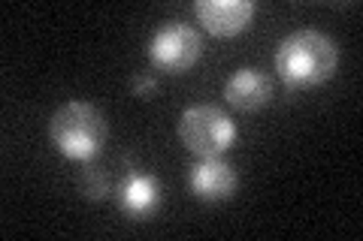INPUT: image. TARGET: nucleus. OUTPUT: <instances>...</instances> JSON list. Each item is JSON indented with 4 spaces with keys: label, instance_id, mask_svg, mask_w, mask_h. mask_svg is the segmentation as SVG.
<instances>
[{
    "label": "nucleus",
    "instance_id": "1",
    "mask_svg": "<svg viewBox=\"0 0 363 241\" xmlns=\"http://www.w3.org/2000/svg\"><path fill=\"white\" fill-rule=\"evenodd\" d=\"M339 66V45L321 30H294L276 49V73L288 88L330 82Z\"/></svg>",
    "mask_w": 363,
    "mask_h": 241
},
{
    "label": "nucleus",
    "instance_id": "2",
    "mask_svg": "<svg viewBox=\"0 0 363 241\" xmlns=\"http://www.w3.org/2000/svg\"><path fill=\"white\" fill-rule=\"evenodd\" d=\"M106 133H109L106 118L91 102H82V100L64 102L61 109H55L49 121V136L55 148L70 160H82V163L100 154Z\"/></svg>",
    "mask_w": 363,
    "mask_h": 241
},
{
    "label": "nucleus",
    "instance_id": "3",
    "mask_svg": "<svg viewBox=\"0 0 363 241\" xmlns=\"http://www.w3.org/2000/svg\"><path fill=\"white\" fill-rule=\"evenodd\" d=\"M179 139L197 157H221L236 142V124L218 106H191L179 118Z\"/></svg>",
    "mask_w": 363,
    "mask_h": 241
},
{
    "label": "nucleus",
    "instance_id": "4",
    "mask_svg": "<svg viewBox=\"0 0 363 241\" xmlns=\"http://www.w3.org/2000/svg\"><path fill=\"white\" fill-rule=\"evenodd\" d=\"M203 52L200 33L185 21H167L149 40V61L161 73H185L197 64Z\"/></svg>",
    "mask_w": 363,
    "mask_h": 241
},
{
    "label": "nucleus",
    "instance_id": "5",
    "mask_svg": "<svg viewBox=\"0 0 363 241\" xmlns=\"http://www.w3.org/2000/svg\"><path fill=\"white\" fill-rule=\"evenodd\" d=\"M188 184H191V193L203 202H224L240 187V175L221 157H200V163L188 175Z\"/></svg>",
    "mask_w": 363,
    "mask_h": 241
},
{
    "label": "nucleus",
    "instance_id": "6",
    "mask_svg": "<svg viewBox=\"0 0 363 241\" xmlns=\"http://www.w3.org/2000/svg\"><path fill=\"white\" fill-rule=\"evenodd\" d=\"M194 13L212 37H236L255 16L252 0H197Z\"/></svg>",
    "mask_w": 363,
    "mask_h": 241
},
{
    "label": "nucleus",
    "instance_id": "7",
    "mask_svg": "<svg viewBox=\"0 0 363 241\" xmlns=\"http://www.w3.org/2000/svg\"><path fill=\"white\" fill-rule=\"evenodd\" d=\"M272 97V82L267 73L255 70V66H240L224 85V100L230 102L236 112H257L264 109Z\"/></svg>",
    "mask_w": 363,
    "mask_h": 241
},
{
    "label": "nucleus",
    "instance_id": "8",
    "mask_svg": "<svg viewBox=\"0 0 363 241\" xmlns=\"http://www.w3.org/2000/svg\"><path fill=\"white\" fill-rule=\"evenodd\" d=\"M118 199H121V208L130 217H145L157 208V202H161V184H157L152 175L133 172V175L124 178Z\"/></svg>",
    "mask_w": 363,
    "mask_h": 241
},
{
    "label": "nucleus",
    "instance_id": "9",
    "mask_svg": "<svg viewBox=\"0 0 363 241\" xmlns=\"http://www.w3.org/2000/svg\"><path fill=\"white\" fill-rule=\"evenodd\" d=\"M79 184H82L85 196L94 199V202H100V199L109 196V175H106L104 169H97V166H88V169L82 172V178H79Z\"/></svg>",
    "mask_w": 363,
    "mask_h": 241
},
{
    "label": "nucleus",
    "instance_id": "10",
    "mask_svg": "<svg viewBox=\"0 0 363 241\" xmlns=\"http://www.w3.org/2000/svg\"><path fill=\"white\" fill-rule=\"evenodd\" d=\"M130 88H133V94H136V97L149 100V97L155 94V90H157V78H155V76H149V73H140V76H133Z\"/></svg>",
    "mask_w": 363,
    "mask_h": 241
}]
</instances>
